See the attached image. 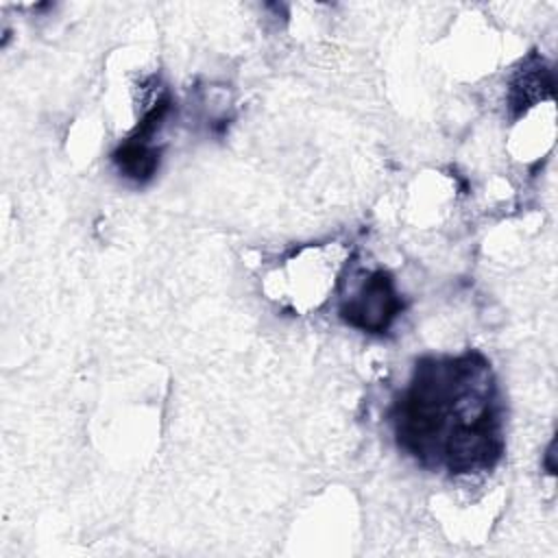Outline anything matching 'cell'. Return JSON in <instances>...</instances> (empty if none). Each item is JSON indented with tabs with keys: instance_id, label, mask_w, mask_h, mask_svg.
<instances>
[{
	"instance_id": "cell-1",
	"label": "cell",
	"mask_w": 558,
	"mask_h": 558,
	"mask_svg": "<svg viewBox=\"0 0 558 558\" xmlns=\"http://www.w3.org/2000/svg\"><path fill=\"white\" fill-rule=\"evenodd\" d=\"M399 445L423 466L482 473L504 453L501 405L490 364L480 353L423 357L395 408Z\"/></svg>"
},
{
	"instance_id": "cell-2",
	"label": "cell",
	"mask_w": 558,
	"mask_h": 558,
	"mask_svg": "<svg viewBox=\"0 0 558 558\" xmlns=\"http://www.w3.org/2000/svg\"><path fill=\"white\" fill-rule=\"evenodd\" d=\"M403 310L395 283L388 272L377 270L362 279V283L344 299L340 316L351 325L368 333H381L390 327L397 314Z\"/></svg>"
}]
</instances>
